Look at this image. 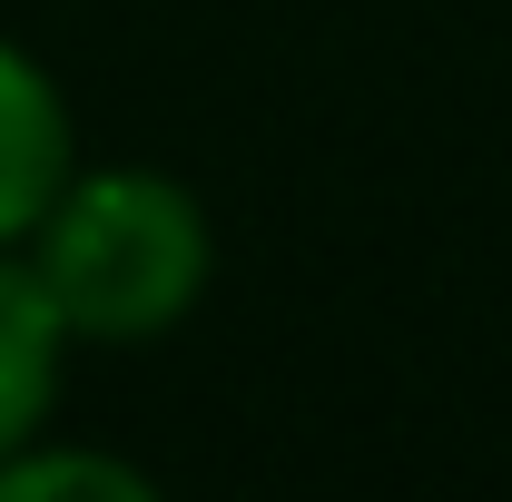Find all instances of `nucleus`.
Segmentation results:
<instances>
[{"label": "nucleus", "instance_id": "1", "mask_svg": "<svg viewBox=\"0 0 512 502\" xmlns=\"http://www.w3.org/2000/svg\"><path fill=\"white\" fill-rule=\"evenodd\" d=\"M20 256L50 315L69 325V345H148L207 296L217 227L168 168H69V188L20 237Z\"/></svg>", "mask_w": 512, "mask_h": 502}, {"label": "nucleus", "instance_id": "2", "mask_svg": "<svg viewBox=\"0 0 512 502\" xmlns=\"http://www.w3.org/2000/svg\"><path fill=\"white\" fill-rule=\"evenodd\" d=\"M69 168H79V138H69L60 79L30 60L20 40H0V247H20L50 217Z\"/></svg>", "mask_w": 512, "mask_h": 502}, {"label": "nucleus", "instance_id": "3", "mask_svg": "<svg viewBox=\"0 0 512 502\" xmlns=\"http://www.w3.org/2000/svg\"><path fill=\"white\" fill-rule=\"evenodd\" d=\"M60 355H69V325L50 315L30 256L0 247V453L30 434H50V404H60Z\"/></svg>", "mask_w": 512, "mask_h": 502}, {"label": "nucleus", "instance_id": "4", "mask_svg": "<svg viewBox=\"0 0 512 502\" xmlns=\"http://www.w3.org/2000/svg\"><path fill=\"white\" fill-rule=\"evenodd\" d=\"M158 483L119 463V453H89V443H10L0 453V502H148Z\"/></svg>", "mask_w": 512, "mask_h": 502}]
</instances>
